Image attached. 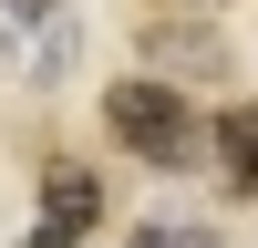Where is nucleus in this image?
<instances>
[{
	"label": "nucleus",
	"instance_id": "f257e3e1",
	"mask_svg": "<svg viewBox=\"0 0 258 248\" xmlns=\"http://www.w3.org/2000/svg\"><path fill=\"white\" fill-rule=\"evenodd\" d=\"M103 135H114L124 155L165 165V176H186V165H207V145H217V124H197V103H186L176 83L135 73V83H114V93H103Z\"/></svg>",
	"mask_w": 258,
	"mask_h": 248
},
{
	"label": "nucleus",
	"instance_id": "39448f33",
	"mask_svg": "<svg viewBox=\"0 0 258 248\" xmlns=\"http://www.w3.org/2000/svg\"><path fill=\"white\" fill-rule=\"evenodd\" d=\"M135 248H207L197 227H135Z\"/></svg>",
	"mask_w": 258,
	"mask_h": 248
},
{
	"label": "nucleus",
	"instance_id": "20e7f679",
	"mask_svg": "<svg viewBox=\"0 0 258 248\" xmlns=\"http://www.w3.org/2000/svg\"><path fill=\"white\" fill-rule=\"evenodd\" d=\"M207 165H217V186H227V197H258V103L217 114V145H207Z\"/></svg>",
	"mask_w": 258,
	"mask_h": 248
},
{
	"label": "nucleus",
	"instance_id": "f03ea898",
	"mask_svg": "<svg viewBox=\"0 0 258 248\" xmlns=\"http://www.w3.org/2000/svg\"><path fill=\"white\" fill-rule=\"evenodd\" d=\"M73 52H83L73 0H0V73H21V83H62V73H73Z\"/></svg>",
	"mask_w": 258,
	"mask_h": 248
},
{
	"label": "nucleus",
	"instance_id": "7ed1b4c3",
	"mask_svg": "<svg viewBox=\"0 0 258 248\" xmlns=\"http://www.w3.org/2000/svg\"><path fill=\"white\" fill-rule=\"evenodd\" d=\"M93 217H103V186H93V165H52V176H41L31 248H83V238H93Z\"/></svg>",
	"mask_w": 258,
	"mask_h": 248
}]
</instances>
